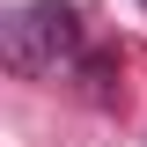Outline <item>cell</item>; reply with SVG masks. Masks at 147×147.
<instances>
[{
  "mask_svg": "<svg viewBox=\"0 0 147 147\" xmlns=\"http://www.w3.org/2000/svg\"><path fill=\"white\" fill-rule=\"evenodd\" d=\"M66 44H74L66 0H30V7H15V22H7V52H15V66H52Z\"/></svg>",
  "mask_w": 147,
  "mask_h": 147,
  "instance_id": "6da1fadb",
  "label": "cell"
}]
</instances>
